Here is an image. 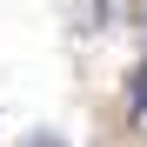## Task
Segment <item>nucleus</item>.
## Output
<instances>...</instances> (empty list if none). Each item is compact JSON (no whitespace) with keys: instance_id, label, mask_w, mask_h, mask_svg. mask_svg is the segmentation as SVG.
Listing matches in <instances>:
<instances>
[{"instance_id":"obj_1","label":"nucleus","mask_w":147,"mask_h":147,"mask_svg":"<svg viewBox=\"0 0 147 147\" xmlns=\"http://www.w3.org/2000/svg\"><path fill=\"white\" fill-rule=\"evenodd\" d=\"M127 100H134V114H140V120H147V60H140V67H134V80H127Z\"/></svg>"},{"instance_id":"obj_2","label":"nucleus","mask_w":147,"mask_h":147,"mask_svg":"<svg viewBox=\"0 0 147 147\" xmlns=\"http://www.w3.org/2000/svg\"><path fill=\"white\" fill-rule=\"evenodd\" d=\"M20 147H67V140H60V134H47V127H40V134H27V140H20Z\"/></svg>"}]
</instances>
